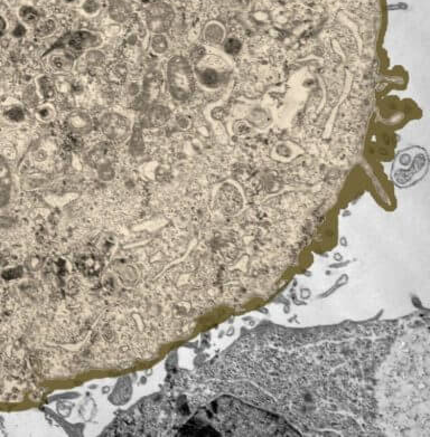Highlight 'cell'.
<instances>
[{"label": "cell", "instance_id": "14", "mask_svg": "<svg viewBox=\"0 0 430 437\" xmlns=\"http://www.w3.org/2000/svg\"><path fill=\"white\" fill-rule=\"evenodd\" d=\"M225 47H227V51L229 53H231V54H235V53L239 52V50H240V43L235 39H230L229 42L227 43Z\"/></svg>", "mask_w": 430, "mask_h": 437}, {"label": "cell", "instance_id": "9", "mask_svg": "<svg viewBox=\"0 0 430 437\" xmlns=\"http://www.w3.org/2000/svg\"><path fill=\"white\" fill-rule=\"evenodd\" d=\"M39 87H40V92H42L43 96L46 99H50L55 94V87L54 84H53V82L47 79V78H42L39 80Z\"/></svg>", "mask_w": 430, "mask_h": 437}, {"label": "cell", "instance_id": "4", "mask_svg": "<svg viewBox=\"0 0 430 437\" xmlns=\"http://www.w3.org/2000/svg\"><path fill=\"white\" fill-rule=\"evenodd\" d=\"M69 45L74 50H84L89 47H94L99 45V38L94 36L93 34L86 32H79L73 34L69 39Z\"/></svg>", "mask_w": 430, "mask_h": 437}, {"label": "cell", "instance_id": "5", "mask_svg": "<svg viewBox=\"0 0 430 437\" xmlns=\"http://www.w3.org/2000/svg\"><path fill=\"white\" fill-rule=\"evenodd\" d=\"M67 125L74 132L85 133L91 128V119L83 112H74L67 117Z\"/></svg>", "mask_w": 430, "mask_h": 437}, {"label": "cell", "instance_id": "3", "mask_svg": "<svg viewBox=\"0 0 430 437\" xmlns=\"http://www.w3.org/2000/svg\"><path fill=\"white\" fill-rule=\"evenodd\" d=\"M116 151L110 143L103 142L96 145V148L89 153V160L94 166L105 167L115 160Z\"/></svg>", "mask_w": 430, "mask_h": 437}, {"label": "cell", "instance_id": "10", "mask_svg": "<svg viewBox=\"0 0 430 437\" xmlns=\"http://www.w3.org/2000/svg\"><path fill=\"white\" fill-rule=\"evenodd\" d=\"M19 15L21 19L28 23H33L38 19V14L36 13V10H34L31 7H22L19 11Z\"/></svg>", "mask_w": 430, "mask_h": 437}, {"label": "cell", "instance_id": "8", "mask_svg": "<svg viewBox=\"0 0 430 437\" xmlns=\"http://www.w3.org/2000/svg\"><path fill=\"white\" fill-rule=\"evenodd\" d=\"M50 64L52 65V67H54L56 69H62V70H66L72 67L73 65V60L72 57L67 54H56L53 55L50 60Z\"/></svg>", "mask_w": 430, "mask_h": 437}, {"label": "cell", "instance_id": "7", "mask_svg": "<svg viewBox=\"0 0 430 437\" xmlns=\"http://www.w3.org/2000/svg\"><path fill=\"white\" fill-rule=\"evenodd\" d=\"M168 116H169V113L167 109L162 108V106H157V108H152L148 112V114H147V120L149 122V126L158 127L166 122Z\"/></svg>", "mask_w": 430, "mask_h": 437}, {"label": "cell", "instance_id": "2", "mask_svg": "<svg viewBox=\"0 0 430 437\" xmlns=\"http://www.w3.org/2000/svg\"><path fill=\"white\" fill-rule=\"evenodd\" d=\"M101 129L110 140L122 141L128 135L129 122L120 114L108 113L102 116Z\"/></svg>", "mask_w": 430, "mask_h": 437}, {"label": "cell", "instance_id": "11", "mask_svg": "<svg viewBox=\"0 0 430 437\" xmlns=\"http://www.w3.org/2000/svg\"><path fill=\"white\" fill-rule=\"evenodd\" d=\"M10 180V169L7 164V161L3 157H0V184L8 185Z\"/></svg>", "mask_w": 430, "mask_h": 437}, {"label": "cell", "instance_id": "15", "mask_svg": "<svg viewBox=\"0 0 430 437\" xmlns=\"http://www.w3.org/2000/svg\"><path fill=\"white\" fill-rule=\"evenodd\" d=\"M53 29H54V25H53L52 21H47L45 25L40 28V31H43V34L49 35L53 32Z\"/></svg>", "mask_w": 430, "mask_h": 437}, {"label": "cell", "instance_id": "16", "mask_svg": "<svg viewBox=\"0 0 430 437\" xmlns=\"http://www.w3.org/2000/svg\"><path fill=\"white\" fill-rule=\"evenodd\" d=\"M25 34H26V29H25V27L21 26V25L16 26L15 31H14V35H15L16 37H21V36H24V35H25Z\"/></svg>", "mask_w": 430, "mask_h": 437}, {"label": "cell", "instance_id": "13", "mask_svg": "<svg viewBox=\"0 0 430 437\" xmlns=\"http://www.w3.org/2000/svg\"><path fill=\"white\" fill-rule=\"evenodd\" d=\"M6 116L8 117L9 120L14 121V122H20L24 120V112L21 109L19 108H13L10 109L7 113H6Z\"/></svg>", "mask_w": 430, "mask_h": 437}, {"label": "cell", "instance_id": "17", "mask_svg": "<svg viewBox=\"0 0 430 437\" xmlns=\"http://www.w3.org/2000/svg\"><path fill=\"white\" fill-rule=\"evenodd\" d=\"M5 29H6V21L2 16H0V35H3Z\"/></svg>", "mask_w": 430, "mask_h": 437}, {"label": "cell", "instance_id": "1", "mask_svg": "<svg viewBox=\"0 0 430 437\" xmlns=\"http://www.w3.org/2000/svg\"><path fill=\"white\" fill-rule=\"evenodd\" d=\"M169 88L178 100L186 99L193 90V79L190 65L180 57H176L168 65Z\"/></svg>", "mask_w": 430, "mask_h": 437}, {"label": "cell", "instance_id": "12", "mask_svg": "<svg viewBox=\"0 0 430 437\" xmlns=\"http://www.w3.org/2000/svg\"><path fill=\"white\" fill-rule=\"evenodd\" d=\"M151 47L156 53H164L167 48V43L164 37L155 36L151 40Z\"/></svg>", "mask_w": 430, "mask_h": 437}, {"label": "cell", "instance_id": "6", "mask_svg": "<svg viewBox=\"0 0 430 437\" xmlns=\"http://www.w3.org/2000/svg\"><path fill=\"white\" fill-rule=\"evenodd\" d=\"M162 82L163 80H161V76L158 73H150L147 75L144 84V98L148 101H151L152 95L158 93Z\"/></svg>", "mask_w": 430, "mask_h": 437}]
</instances>
